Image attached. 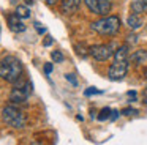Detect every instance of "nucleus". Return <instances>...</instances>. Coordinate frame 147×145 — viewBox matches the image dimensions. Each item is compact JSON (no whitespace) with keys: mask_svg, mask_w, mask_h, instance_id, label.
<instances>
[{"mask_svg":"<svg viewBox=\"0 0 147 145\" xmlns=\"http://www.w3.org/2000/svg\"><path fill=\"white\" fill-rule=\"evenodd\" d=\"M7 21H8V27H10L14 33H21V32L26 30V25H24V22L21 21V17L18 14H10L7 17Z\"/></svg>","mask_w":147,"mask_h":145,"instance_id":"nucleus-8","label":"nucleus"},{"mask_svg":"<svg viewBox=\"0 0 147 145\" xmlns=\"http://www.w3.org/2000/svg\"><path fill=\"white\" fill-rule=\"evenodd\" d=\"M43 44H45V46H51V44H52V38L51 36H46V40L43 41Z\"/></svg>","mask_w":147,"mask_h":145,"instance_id":"nucleus-23","label":"nucleus"},{"mask_svg":"<svg viewBox=\"0 0 147 145\" xmlns=\"http://www.w3.org/2000/svg\"><path fill=\"white\" fill-rule=\"evenodd\" d=\"M133 60L136 63H142V62H146L147 60V50H136L134 52V55H133Z\"/></svg>","mask_w":147,"mask_h":145,"instance_id":"nucleus-14","label":"nucleus"},{"mask_svg":"<svg viewBox=\"0 0 147 145\" xmlns=\"http://www.w3.org/2000/svg\"><path fill=\"white\" fill-rule=\"evenodd\" d=\"M74 49H76V54L79 57H87L89 55V47H87L86 44H76Z\"/></svg>","mask_w":147,"mask_h":145,"instance_id":"nucleus-15","label":"nucleus"},{"mask_svg":"<svg viewBox=\"0 0 147 145\" xmlns=\"http://www.w3.org/2000/svg\"><path fill=\"white\" fill-rule=\"evenodd\" d=\"M30 93H32V84L29 81L19 79L18 82H14V87L10 93V101L13 104H22L29 99Z\"/></svg>","mask_w":147,"mask_h":145,"instance_id":"nucleus-4","label":"nucleus"},{"mask_svg":"<svg viewBox=\"0 0 147 145\" xmlns=\"http://www.w3.org/2000/svg\"><path fill=\"white\" fill-rule=\"evenodd\" d=\"M127 24H128V27H130V28H133V30H138V28L142 25V19H141L139 14H134V13H133L131 16H128Z\"/></svg>","mask_w":147,"mask_h":145,"instance_id":"nucleus-11","label":"nucleus"},{"mask_svg":"<svg viewBox=\"0 0 147 145\" xmlns=\"http://www.w3.org/2000/svg\"><path fill=\"white\" fill-rule=\"evenodd\" d=\"M16 14L19 16L21 19H27V17H30V9L24 5H19L16 8Z\"/></svg>","mask_w":147,"mask_h":145,"instance_id":"nucleus-13","label":"nucleus"},{"mask_svg":"<svg viewBox=\"0 0 147 145\" xmlns=\"http://www.w3.org/2000/svg\"><path fill=\"white\" fill-rule=\"evenodd\" d=\"M67 81H70L73 85H78V81L74 79V76H73V74H67Z\"/></svg>","mask_w":147,"mask_h":145,"instance_id":"nucleus-18","label":"nucleus"},{"mask_svg":"<svg viewBox=\"0 0 147 145\" xmlns=\"http://www.w3.org/2000/svg\"><path fill=\"white\" fill-rule=\"evenodd\" d=\"M112 110L109 109V107H105V109L100 112V115H98V120H106V118H109V113H111Z\"/></svg>","mask_w":147,"mask_h":145,"instance_id":"nucleus-17","label":"nucleus"},{"mask_svg":"<svg viewBox=\"0 0 147 145\" xmlns=\"http://www.w3.org/2000/svg\"><path fill=\"white\" fill-rule=\"evenodd\" d=\"M35 28L38 33H45V27H41V24L40 22H35Z\"/></svg>","mask_w":147,"mask_h":145,"instance_id":"nucleus-19","label":"nucleus"},{"mask_svg":"<svg viewBox=\"0 0 147 145\" xmlns=\"http://www.w3.org/2000/svg\"><path fill=\"white\" fill-rule=\"evenodd\" d=\"M119 117V112L117 110H112V115H111V120H115Z\"/></svg>","mask_w":147,"mask_h":145,"instance_id":"nucleus-24","label":"nucleus"},{"mask_svg":"<svg viewBox=\"0 0 147 145\" xmlns=\"http://www.w3.org/2000/svg\"><path fill=\"white\" fill-rule=\"evenodd\" d=\"M87 8L98 16H108L112 9L111 0H84Z\"/></svg>","mask_w":147,"mask_h":145,"instance_id":"nucleus-6","label":"nucleus"},{"mask_svg":"<svg viewBox=\"0 0 147 145\" xmlns=\"http://www.w3.org/2000/svg\"><path fill=\"white\" fill-rule=\"evenodd\" d=\"M46 3H48V5H54L55 2H57V0H45Z\"/></svg>","mask_w":147,"mask_h":145,"instance_id":"nucleus-25","label":"nucleus"},{"mask_svg":"<svg viewBox=\"0 0 147 145\" xmlns=\"http://www.w3.org/2000/svg\"><path fill=\"white\" fill-rule=\"evenodd\" d=\"M89 55H92L96 62H106L114 55L111 44H95L89 47Z\"/></svg>","mask_w":147,"mask_h":145,"instance_id":"nucleus-5","label":"nucleus"},{"mask_svg":"<svg viewBox=\"0 0 147 145\" xmlns=\"http://www.w3.org/2000/svg\"><path fill=\"white\" fill-rule=\"evenodd\" d=\"M51 71H52V65L51 63H46L45 65V72L46 74H51Z\"/></svg>","mask_w":147,"mask_h":145,"instance_id":"nucleus-20","label":"nucleus"},{"mask_svg":"<svg viewBox=\"0 0 147 145\" xmlns=\"http://www.w3.org/2000/svg\"><path fill=\"white\" fill-rule=\"evenodd\" d=\"M51 57H52V60H54V62H57V63L63 62V54H62L60 50H54V52L51 54Z\"/></svg>","mask_w":147,"mask_h":145,"instance_id":"nucleus-16","label":"nucleus"},{"mask_svg":"<svg viewBox=\"0 0 147 145\" xmlns=\"http://www.w3.org/2000/svg\"><path fill=\"white\" fill-rule=\"evenodd\" d=\"M0 77L7 82H18L22 77V63L19 58L8 55L0 60Z\"/></svg>","mask_w":147,"mask_h":145,"instance_id":"nucleus-1","label":"nucleus"},{"mask_svg":"<svg viewBox=\"0 0 147 145\" xmlns=\"http://www.w3.org/2000/svg\"><path fill=\"white\" fill-rule=\"evenodd\" d=\"M131 11L134 14L147 11V0H131Z\"/></svg>","mask_w":147,"mask_h":145,"instance_id":"nucleus-10","label":"nucleus"},{"mask_svg":"<svg viewBox=\"0 0 147 145\" xmlns=\"http://www.w3.org/2000/svg\"><path fill=\"white\" fill-rule=\"evenodd\" d=\"M127 57H128V46H122L114 52L115 60H127Z\"/></svg>","mask_w":147,"mask_h":145,"instance_id":"nucleus-12","label":"nucleus"},{"mask_svg":"<svg viewBox=\"0 0 147 145\" xmlns=\"http://www.w3.org/2000/svg\"><path fill=\"white\" fill-rule=\"evenodd\" d=\"M82 0H62V13L63 14H73L79 9Z\"/></svg>","mask_w":147,"mask_h":145,"instance_id":"nucleus-9","label":"nucleus"},{"mask_svg":"<svg viewBox=\"0 0 147 145\" xmlns=\"http://www.w3.org/2000/svg\"><path fill=\"white\" fill-rule=\"evenodd\" d=\"M93 93H100V91L98 90H96V88H89V90H86V95H87V96H90V95H93Z\"/></svg>","mask_w":147,"mask_h":145,"instance_id":"nucleus-21","label":"nucleus"},{"mask_svg":"<svg viewBox=\"0 0 147 145\" xmlns=\"http://www.w3.org/2000/svg\"><path fill=\"white\" fill-rule=\"evenodd\" d=\"M122 113H123V115H131V113H136V110L134 109H123Z\"/></svg>","mask_w":147,"mask_h":145,"instance_id":"nucleus-22","label":"nucleus"},{"mask_svg":"<svg viewBox=\"0 0 147 145\" xmlns=\"http://www.w3.org/2000/svg\"><path fill=\"white\" fill-rule=\"evenodd\" d=\"M146 79H147V69H146Z\"/></svg>","mask_w":147,"mask_h":145,"instance_id":"nucleus-26","label":"nucleus"},{"mask_svg":"<svg viewBox=\"0 0 147 145\" xmlns=\"http://www.w3.org/2000/svg\"><path fill=\"white\" fill-rule=\"evenodd\" d=\"M127 71H128V62L127 60H115L108 71V77L111 79V81H122V79L127 76Z\"/></svg>","mask_w":147,"mask_h":145,"instance_id":"nucleus-7","label":"nucleus"},{"mask_svg":"<svg viewBox=\"0 0 147 145\" xmlns=\"http://www.w3.org/2000/svg\"><path fill=\"white\" fill-rule=\"evenodd\" d=\"M2 118H3V122L7 123L8 126H11V128L14 129H21L26 126L27 123V118L26 115H24V112L21 109H18L16 106H7L3 110H2Z\"/></svg>","mask_w":147,"mask_h":145,"instance_id":"nucleus-3","label":"nucleus"},{"mask_svg":"<svg viewBox=\"0 0 147 145\" xmlns=\"http://www.w3.org/2000/svg\"><path fill=\"white\" fill-rule=\"evenodd\" d=\"M120 28V19L117 16H103L101 19L92 22V30L103 36H112Z\"/></svg>","mask_w":147,"mask_h":145,"instance_id":"nucleus-2","label":"nucleus"}]
</instances>
